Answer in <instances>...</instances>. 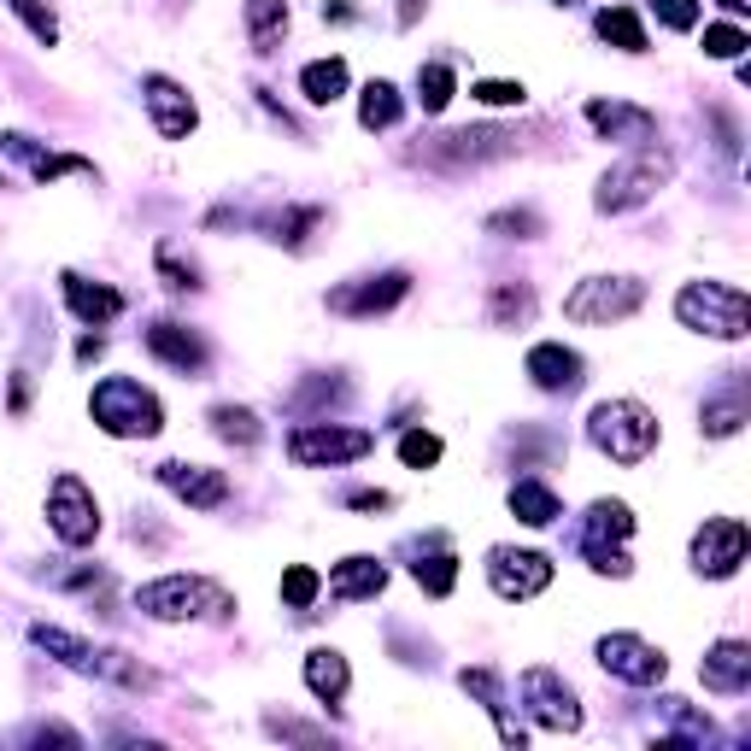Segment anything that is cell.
I'll return each instance as SVG.
<instances>
[{
    "mask_svg": "<svg viewBox=\"0 0 751 751\" xmlns=\"http://www.w3.org/2000/svg\"><path fill=\"white\" fill-rule=\"evenodd\" d=\"M587 429H594V446L604 458H616V464H640L658 446V417L640 399H604V406H594Z\"/></svg>",
    "mask_w": 751,
    "mask_h": 751,
    "instance_id": "obj_1",
    "label": "cell"
},
{
    "mask_svg": "<svg viewBox=\"0 0 751 751\" xmlns=\"http://www.w3.org/2000/svg\"><path fill=\"white\" fill-rule=\"evenodd\" d=\"M89 411L106 435H158V423H165L158 399L141 382H129V376H106V382L94 387Z\"/></svg>",
    "mask_w": 751,
    "mask_h": 751,
    "instance_id": "obj_2",
    "label": "cell"
},
{
    "mask_svg": "<svg viewBox=\"0 0 751 751\" xmlns=\"http://www.w3.org/2000/svg\"><path fill=\"white\" fill-rule=\"evenodd\" d=\"M675 317L699 335H716V341H740L746 335V294L734 282H692L682 288L675 300Z\"/></svg>",
    "mask_w": 751,
    "mask_h": 751,
    "instance_id": "obj_3",
    "label": "cell"
},
{
    "mask_svg": "<svg viewBox=\"0 0 751 751\" xmlns=\"http://www.w3.org/2000/svg\"><path fill=\"white\" fill-rule=\"evenodd\" d=\"M136 604L158 623H188V616H224L229 594L218 582H200V575H165V582H148L136 594Z\"/></svg>",
    "mask_w": 751,
    "mask_h": 751,
    "instance_id": "obj_4",
    "label": "cell"
},
{
    "mask_svg": "<svg viewBox=\"0 0 751 751\" xmlns=\"http://www.w3.org/2000/svg\"><path fill=\"white\" fill-rule=\"evenodd\" d=\"M670 153L663 148H646V153H634L628 165H616V170H604V182H599V212H628V206H640V200H652L663 182H670Z\"/></svg>",
    "mask_w": 751,
    "mask_h": 751,
    "instance_id": "obj_5",
    "label": "cell"
},
{
    "mask_svg": "<svg viewBox=\"0 0 751 751\" xmlns=\"http://www.w3.org/2000/svg\"><path fill=\"white\" fill-rule=\"evenodd\" d=\"M640 300H646V288L634 277H587L563 300V317H570V323H616V317H628Z\"/></svg>",
    "mask_w": 751,
    "mask_h": 751,
    "instance_id": "obj_6",
    "label": "cell"
},
{
    "mask_svg": "<svg viewBox=\"0 0 751 751\" xmlns=\"http://www.w3.org/2000/svg\"><path fill=\"white\" fill-rule=\"evenodd\" d=\"M370 453V429H335V423H306L288 435V458L306 470L323 464H346V458H365Z\"/></svg>",
    "mask_w": 751,
    "mask_h": 751,
    "instance_id": "obj_7",
    "label": "cell"
},
{
    "mask_svg": "<svg viewBox=\"0 0 751 751\" xmlns=\"http://www.w3.org/2000/svg\"><path fill=\"white\" fill-rule=\"evenodd\" d=\"M48 523L65 546H89L100 534V511H94V494L82 487V475H60L48 494Z\"/></svg>",
    "mask_w": 751,
    "mask_h": 751,
    "instance_id": "obj_8",
    "label": "cell"
},
{
    "mask_svg": "<svg viewBox=\"0 0 751 751\" xmlns=\"http://www.w3.org/2000/svg\"><path fill=\"white\" fill-rule=\"evenodd\" d=\"M487 582H494L499 599H534L546 582H552V558L517 552V546H494V552H487Z\"/></svg>",
    "mask_w": 751,
    "mask_h": 751,
    "instance_id": "obj_9",
    "label": "cell"
},
{
    "mask_svg": "<svg viewBox=\"0 0 751 751\" xmlns=\"http://www.w3.org/2000/svg\"><path fill=\"white\" fill-rule=\"evenodd\" d=\"M599 663L616 675V682H634V687H652V682H663V652L658 646H646L640 634H604L599 640Z\"/></svg>",
    "mask_w": 751,
    "mask_h": 751,
    "instance_id": "obj_10",
    "label": "cell"
},
{
    "mask_svg": "<svg viewBox=\"0 0 751 751\" xmlns=\"http://www.w3.org/2000/svg\"><path fill=\"white\" fill-rule=\"evenodd\" d=\"M523 699H529V711H534L540 728H558V734L582 728V704H575V692L563 687L552 670H529L523 675Z\"/></svg>",
    "mask_w": 751,
    "mask_h": 751,
    "instance_id": "obj_11",
    "label": "cell"
},
{
    "mask_svg": "<svg viewBox=\"0 0 751 751\" xmlns=\"http://www.w3.org/2000/svg\"><path fill=\"white\" fill-rule=\"evenodd\" d=\"M692 558H699L704 575H734L746 563V523L740 517H711L692 540Z\"/></svg>",
    "mask_w": 751,
    "mask_h": 751,
    "instance_id": "obj_12",
    "label": "cell"
},
{
    "mask_svg": "<svg viewBox=\"0 0 751 751\" xmlns=\"http://www.w3.org/2000/svg\"><path fill=\"white\" fill-rule=\"evenodd\" d=\"M158 482L177 499H188L194 511H212V505H224V494H229V482L206 464H158Z\"/></svg>",
    "mask_w": 751,
    "mask_h": 751,
    "instance_id": "obj_13",
    "label": "cell"
},
{
    "mask_svg": "<svg viewBox=\"0 0 751 751\" xmlns=\"http://www.w3.org/2000/svg\"><path fill=\"white\" fill-rule=\"evenodd\" d=\"M148 353L165 358V365L182 370V376H200V370H206V341H200L194 329H182V323H153V329H148Z\"/></svg>",
    "mask_w": 751,
    "mask_h": 751,
    "instance_id": "obj_14",
    "label": "cell"
},
{
    "mask_svg": "<svg viewBox=\"0 0 751 751\" xmlns=\"http://www.w3.org/2000/svg\"><path fill=\"white\" fill-rule=\"evenodd\" d=\"M406 277H399V270H387V277H370L365 288H335V294H329V306L335 311H346V317H370V311H387L394 306V300H406Z\"/></svg>",
    "mask_w": 751,
    "mask_h": 751,
    "instance_id": "obj_15",
    "label": "cell"
},
{
    "mask_svg": "<svg viewBox=\"0 0 751 751\" xmlns=\"http://www.w3.org/2000/svg\"><path fill=\"white\" fill-rule=\"evenodd\" d=\"M529 376H534V387H546V394H570V387H582V358L558 341H540L529 353Z\"/></svg>",
    "mask_w": 751,
    "mask_h": 751,
    "instance_id": "obj_16",
    "label": "cell"
},
{
    "mask_svg": "<svg viewBox=\"0 0 751 751\" xmlns=\"http://www.w3.org/2000/svg\"><path fill=\"white\" fill-rule=\"evenodd\" d=\"M148 112H153L158 136H170V141H182L188 129H194V100H188L170 77H148Z\"/></svg>",
    "mask_w": 751,
    "mask_h": 751,
    "instance_id": "obj_17",
    "label": "cell"
},
{
    "mask_svg": "<svg viewBox=\"0 0 751 751\" xmlns=\"http://www.w3.org/2000/svg\"><path fill=\"white\" fill-rule=\"evenodd\" d=\"M746 682H751V646L746 640L711 646V658H704V687L711 692H746Z\"/></svg>",
    "mask_w": 751,
    "mask_h": 751,
    "instance_id": "obj_18",
    "label": "cell"
},
{
    "mask_svg": "<svg viewBox=\"0 0 751 751\" xmlns=\"http://www.w3.org/2000/svg\"><path fill=\"white\" fill-rule=\"evenodd\" d=\"M387 587V570L376 558H341L335 575H329V594L335 599H376Z\"/></svg>",
    "mask_w": 751,
    "mask_h": 751,
    "instance_id": "obj_19",
    "label": "cell"
},
{
    "mask_svg": "<svg viewBox=\"0 0 751 751\" xmlns=\"http://www.w3.org/2000/svg\"><path fill=\"white\" fill-rule=\"evenodd\" d=\"M346 682H353V670H346V658H341V652L317 646V652L306 658V687H311L323 704H341V699H346Z\"/></svg>",
    "mask_w": 751,
    "mask_h": 751,
    "instance_id": "obj_20",
    "label": "cell"
},
{
    "mask_svg": "<svg viewBox=\"0 0 751 751\" xmlns=\"http://www.w3.org/2000/svg\"><path fill=\"white\" fill-rule=\"evenodd\" d=\"M587 118H594V129H604V136H628V141H652V112L640 106H604V100H594L587 106Z\"/></svg>",
    "mask_w": 751,
    "mask_h": 751,
    "instance_id": "obj_21",
    "label": "cell"
},
{
    "mask_svg": "<svg viewBox=\"0 0 751 751\" xmlns=\"http://www.w3.org/2000/svg\"><path fill=\"white\" fill-rule=\"evenodd\" d=\"M65 300L77 306V317H89V323H112V317L124 311V294H118V288H100V282L89 288L82 277H65Z\"/></svg>",
    "mask_w": 751,
    "mask_h": 751,
    "instance_id": "obj_22",
    "label": "cell"
},
{
    "mask_svg": "<svg viewBox=\"0 0 751 751\" xmlns=\"http://www.w3.org/2000/svg\"><path fill=\"white\" fill-rule=\"evenodd\" d=\"M300 89H306L311 106H335L346 94V60H311L300 71Z\"/></svg>",
    "mask_w": 751,
    "mask_h": 751,
    "instance_id": "obj_23",
    "label": "cell"
},
{
    "mask_svg": "<svg viewBox=\"0 0 751 751\" xmlns=\"http://www.w3.org/2000/svg\"><path fill=\"white\" fill-rule=\"evenodd\" d=\"M634 534V517L623 499H599L594 511H587V546H604V540H628Z\"/></svg>",
    "mask_w": 751,
    "mask_h": 751,
    "instance_id": "obj_24",
    "label": "cell"
},
{
    "mask_svg": "<svg viewBox=\"0 0 751 751\" xmlns=\"http://www.w3.org/2000/svg\"><path fill=\"white\" fill-rule=\"evenodd\" d=\"M511 511L523 517L529 529H546L558 517V494H552V487H540V482H517L511 487Z\"/></svg>",
    "mask_w": 751,
    "mask_h": 751,
    "instance_id": "obj_25",
    "label": "cell"
},
{
    "mask_svg": "<svg viewBox=\"0 0 751 751\" xmlns=\"http://www.w3.org/2000/svg\"><path fill=\"white\" fill-rule=\"evenodd\" d=\"M599 36L616 41L623 53H646V30H640V18H634L628 7H604L599 12Z\"/></svg>",
    "mask_w": 751,
    "mask_h": 751,
    "instance_id": "obj_26",
    "label": "cell"
},
{
    "mask_svg": "<svg viewBox=\"0 0 751 751\" xmlns=\"http://www.w3.org/2000/svg\"><path fill=\"white\" fill-rule=\"evenodd\" d=\"M394 118H399V89H394V82H370L365 100H358V124H365V129H387Z\"/></svg>",
    "mask_w": 751,
    "mask_h": 751,
    "instance_id": "obj_27",
    "label": "cell"
},
{
    "mask_svg": "<svg viewBox=\"0 0 751 751\" xmlns=\"http://www.w3.org/2000/svg\"><path fill=\"white\" fill-rule=\"evenodd\" d=\"M282 24H288V7L282 0H247V30H253V41L270 53V41L282 36Z\"/></svg>",
    "mask_w": 751,
    "mask_h": 751,
    "instance_id": "obj_28",
    "label": "cell"
},
{
    "mask_svg": "<svg viewBox=\"0 0 751 751\" xmlns=\"http://www.w3.org/2000/svg\"><path fill=\"white\" fill-rule=\"evenodd\" d=\"M212 429H218L224 441H241V446L258 441V417L247 406H218V411H212Z\"/></svg>",
    "mask_w": 751,
    "mask_h": 751,
    "instance_id": "obj_29",
    "label": "cell"
},
{
    "mask_svg": "<svg viewBox=\"0 0 751 751\" xmlns=\"http://www.w3.org/2000/svg\"><path fill=\"white\" fill-rule=\"evenodd\" d=\"M417 100H423V112H446V100H453V71L423 65L417 71Z\"/></svg>",
    "mask_w": 751,
    "mask_h": 751,
    "instance_id": "obj_30",
    "label": "cell"
},
{
    "mask_svg": "<svg viewBox=\"0 0 751 751\" xmlns=\"http://www.w3.org/2000/svg\"><path fill=\"white\" fill-rule=\"evenodd\" d=\"M746 423V394L734 387L728 399H716V406H704V435H734V429Z\"/></svg>",
    "mask_w": 751,
    "mask_h": 751,
    "instance_id": "obj_31",
    "label": "cell"
},
{
    "mask_svg": "<svg viewBox=\"0 0 751 751\" xmlns=\"http://www.w3.org/2000/svg\"><path fill=\"white\" fill-rule=\"evenodd\" d=\"M704 53H711V60H740V53H746V30H740V24H711V30H704Z\"/></svg>",
    "mask_w": 751,
    "mask_h": 751,
    "instance_id": "obj_32",
    "label": "cell"
},
{
    "mask_svg": "<svg viewBox=\"0 0 751 751\" xmlns=\"http://www.w3.org/2000/svg\"><path fill=\"white\" fill-rule=\"evenodd\" d=\"M7 7L18 12L24 24H30V36H36V41H48V48H53V41H60V24H53V12L41 7V0H7Z\"/></svg>",
    "mask_w": 751,
    "mask_h": 751,
    "instance_id": "obj_33",
    "label": "cell"
},
{
    "mask_svg": "<svg viewBox=\"0 0 751 751\" xmlns=\"http://www.w3.org/2000/svg\"><path fill=\"white\" fill-rule=\"evenodd\" d=\"M399 458H406L411 470H429L441 458V435H429V429H411L406 441H399Z\"/></svg>",
    "mask_w": 751,
    "mask_h": 751,
    "instance_id": "obj_34",
    "label": "cell"
},
{
    "mask_svg": "<svg viewBox=\"0 0 751 751\" xmlns=\"http://www.w3.org/2000/svg\"><path fill=\"white\" fill-rule=\"evenodd\" d=\"M282 599L294 604V611H306V604L317 599V570H306V563H294V570L282 575Z\"/></svg>",
    "mask_w": 751,
    "mask_h": 751,
    "instance_id": "obj_35",
    "label": "cell"
},
{
    "mask_svg": "<svg viewBox=\"0 0 751 751\" xmlns=\"http://www.w3.org/2000/svg\"><path fill=\"white\" fill-rule=\"evenodd\" d=\"M453 575H458V563L446 558V552H441V558H423V563H417V582H423L435 599H441V594H453Z\"/></svg>",
    "mask_w": 751,
    "mask_h": 751,
    "instance_id": "obj_36",
    "label": "cell"
},
{
    "mask_svg": "<svg viewBox=\"0 0 751 751\" xmlns=\"http://www.w3.org/2000/svg\"><path fill=\"white\" fill-rule=\"evenodd\" d=\"M652 12L670 30H692V24H699V0H652Z\"/></svg>",
    "mask_w": 751,
    "mask_h": 751,
    "instance_id": "obj_37",
    "label": "cell"
},
{
    "mask_svg": "<svg viewBox=\"0 0 751 751\" xmlns=\"http://www.w3.org/2000/svg\"><path fill=\"white\" fill-rule=\"evenodd\" d=\"M482 106H523V82H475L470 89Z\"/></svg>",
    "mask_w": 751,
    "mask_h": 751,
    "instance_id": "obj_38",
    "label": "cell"
},
{
    "mask_svg": "<svg viewBox=\"0 0 751 751\" xmlns=\"http://www.w3.org/2000/svg\"><path fill=\"white\" fill-rule=\"evenodd\" d=\"M464 692H475V699H482L494 716L505 711V704H499V687H494V675H487V670H464Z\"/></svg>",
    "mask_w": 751,
    "mask_h": 751,
    "instance_id": "obj_39",
    "label": "cell"
},
{
    "mask_svg": "<svg viewBox=\"0 0 751 751\" xmlns=\"http://www.w3.org/2000/svg\"><path fill=\"white\" fill-rule=\"evenodd\" d=\"M529 306H534L529 288H499V294H494V311L499 317H529Z\"/></svg>",
    "mask_w": 751,
    "mask_h": 751,
    "instance_id": "obj_40",
    "label": "cell"
},
{
    "mask_svg": "<svg viewBox=\"0 0 751 751\" xmlns=\"http://www.w3.org/2000/svg\"><path fill=\"white\" fill-rule=\"evenodd\" d=\"M494 229H540V218L534 212H505V218H494Z\"/></svg>",
    "mask_w": 751,
    "mask_h": 751,
    "instance_id": "obj_41",
    "label": "cell"
},
{
    "mask_svg": "<svg viewBox=\"0 0 751 751\" xmlns=\"http://www.w3.org/2000/svg\"><path fill=\"white\" fill-rule=\"evenodd\" d=\"M722 7H728V12H746V0H722Z\"/></svg>",
    "mask_w": 751,
    "mask_h": 751,
    "instance_id": "obj_42",
    "label": "cell"
}]
</instances>
